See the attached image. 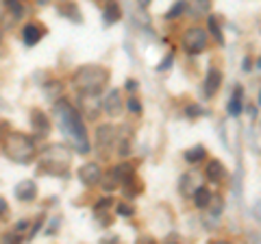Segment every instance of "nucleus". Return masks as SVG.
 Returning <instances> with one entry per match:
<instances>
[{
    "label": "nucleus",
    "instance_id": "1",
    "mask_svg": "<svg viewBox=\"0 0 261 244\" xmlns=\"http://www.w3.org/2000/svg\"><path fill=\"white\" fill-rule=\"evenodd\" d=\"M57 105V113H59V127L61 131L70 137V142L74 144V149L81 153V155H87L89 153V137H87V129L83 125V118L76 111V107L68 101L59 99L55 103Z\"/></svg>",
    "mask_w": 261,
    "mask_h": 244
},
{
    "label": "nucleus",
    "instance_id": "2",
    "mask_svg": "<svg viewBox=\"0 0 261 244\" xmlns=\"http://www.w3.org/2000/svg\"><path fill=\"white\" fill-rule=\"evenodd\" d=\"M109 70L105 66H96V63H89V66H81L74 77H72V85L81 96H87V99H96L105 92V87L109 85Z\"/></svg>",
    "mask_w": 261,
    "mask_h": 244
},
{
    "label": "nucleus",
    "instance_id": "3",
    "mask_svg": "<svg viewBox=\"0 0 261 244\" xmlns=\"http://www.w3.org/2000/svg\"><path fill=\"white\" fill-rule=\"evenodd\" d=\"M72 164V151L65 144H48L39 153V175H53V177H65Z\"/></svg>",
    "mask_w": 261,
    "mask_h": 244
},
{
    "label": "nucleus",
    "instance_id": "4",
    "mask_svg": "<svg viewBox=\"0 0 261 244\" xmlns=\"http://www.w3.org/2000/svg\"><path fill=\"white\" fill-rule=\"evenodd\" d=\"M3 151L5 155L9 157L13 164H20V166H27L31 164L37 155V149H35V140L27 133H20V131H13V133H7L5 142H3Z\"/></svg>",
    "mask_w": 261,
    "mask_h": 244
},
{
    "label": "nucleus",
    "instance_id": "5",
    "mask_svg": "<svg viewBox=\"0 0 261 244\" xmlns=\"http://www.w3.org/2000/svg\"><path fill=\"white\" fill-rule=\"evenodd\" d=\"M181 44H183V48H185V53H190V55L202 53V51L207 48V31L200 29V27L187 29L185 33H183Z\"/></svg>",
    "mask_w": 261,
    "mask_h": 244
},
{
    "label": "nucleus",
    "instance_id": "6",
    "mask_svg": "<svg viewBox=\"0 0 261 244\" xmlns=\"http://www.w3.org/2000/svg\"><path fill=\"white\" fill-rule=\"evenodd\" d=\"M79 181L87 185V188H94V185H98L102 181V170L98 164H94V161H89V164H83L79 168Z\"/></svg>",
    "mask_w": 261,
    "mask_h": 244
},
{
    "label": "nucleus",
    "instance_id": "7",
    "mask_svg": "<svg viewBox=\"0 0 261 244\" xmlns=\"http://www.w3.org/2000/svg\"><path fill=\"white\" fill-rule=\"evenodd\" d=\"M116 135H118V131L111 125H100V127L96 129V146L102 153H109L113 149V142L118 140Z\"/></svg>",
    "mask_w": 261,
    "mask_h": 244
},
{
    "label": "nucleus",
    "instance_id": "8",
    "mask_svg": "<svg viewBox=\"0 0 261 244\" xmlns=\"http://www.w3.org/2000/svg\"><path fill=\"white\" fill-rule=\"evenodd\" d=\"M31 129L35 137H46L50 133V120L42 109H31Z\"/></svg>",
    "mask_w": 261,
    "mask_h": 244
},
{
    "label": "nucleus",
    "instance_id": "9",
    "mask_svg": "<svg viewBox=\"0 0 261 244\" xmlns=\"http://www.w3.org/2000/svg\"><path fill=\"white\" fill-rule=\"evenodd\" d=\"M102 109L107 113L109 118H118L122 109H124V105H122V94L120 89H111V92L105 96V103H102Z\"/></svg>",
    "mask_w": 261,
    "mask_h": 244
},
{
    "label": "nucleus",
    "instance_id": "10",
    "mask_svg": "<svg viewBox=\"0 0 261 244\" xmlns=\"http://www.w3.org/2000/svg\"><path fill=\"white\" fill-rule=\"evenodd\" d=\"M15 199L22 201V203H31L37 199V183L33 181V179H24V181H20L18 185H15Z\"/></svg>",
    "mask_w": 261,
    "mask_h": 244
},
{
    "label": "nucleus",
    "instance_id": "11",
    "mask_svg": "<svg viewBox=\"0 0 261 244\" xmlns=\"http://www.w3.org/2000/svg\"><path fill=\"white\" fill-rule=\"evenodd\" d=\"M44 35H46V29L39 27L37 22H29L27 27L22 29V39H24V44L27 46H37L39 39H42Z\"/></svg>",
    "mask_w": 261,
    "mask_h": 244
},
{
    "label": "nucleus",
    "instance_id": "12",
    "mask_svg": "<svg viewBox=\"0 0 261 244\" xmlns=\"http://www.w3.org/2000/svg\"><path fill=\"white\" fill-rule=\"evenodd\" d=\"M220 83H222V72L218 68H209L207 70V77H205V83H202V89H205V96L211 99V96L218 94Z\"/></svg>",
    "mask_w": 261,
    "mask_h": 244
},
{
    "label": "nucleus",
    "instance_id": "13",
    "mask_svg": "<svg viewBox=\"0 0 261 244\" xmlns=\"http://www.w3.org/2000/svg\"><path fill=\"white\" fill-rule=\"evenodd\" d=\"M224 175H226V168H224L222 161H218V159H211L209 164H207V168H205V177L209 179L211 183L222 181Z\"/></svg>",
    "mask_w": 261,
    "mask_h": 244
},
{
    "label": "nucleus",
    "instance_id": "14",
    "mask_svg": "<svg viewBox=\"0 0 261 244\" xmlns=\"http://www.w3.org/2000/svg\"><path fill=\"white\" fill-rule=\"evenodd\" d=\"M242 96H244V87H242V85H235V89H233V96H231V101H228V107H226L228 116L238 118L240 113H242V109H244Z\"/></svg>",
    "mask_w": 261,
    "mask_h": 244
},
{
    "label": "nucleus",
    "instance_id": "15",
    "mask_svg": "<svg viewBox=\"0 0 261 244\" xmlns=\"http://www.w3.org/2000/svg\"><path fill=\"white\" fill-rule=\"evenodd\" d=\"M211 201H214V194H211L209 188L200 185V188H194V205L198 209H209Z\"/></svg>",
    "mask_w": 261,
    "mask_h": 244
},
{
    "label": "nucleus",
    "instance_id": "16",
    "mask_svg": "<svg viewBox=\"0 0 261 244\" xmlns=\"http://www.w3.org/2000/svg\"><path fill=\"white\" fill-rule=\"evenodd\" d=\"M102 15H105V22H107V24H116V22H120V18H122L120 5L116 3V0H109V3L105 5V9H102Z\"/></svg>",
    "mask_w": 261,
    "mask_h": 244
},
{
    "label": "nucleus",
    "instance_id": "17",
    "mask_svg": "<svg viewBox=\"0 0 261 244\" xmlns=\"http://www.w3.org/2000/svg\"><path fill=\"white\" fill-rule=\"evenodd\" d=\"M61 94H63V83H61V81H48V83L44 85V96H46V101L57 103V101L61 99Z\"/></svg>",
    "mask_w": 261,
    "mask_h": 244
},
{
    "label": "nucleus",
    "instance_id": "18",
    "mask_svg": "<svg viewBox=\"0 0 261 244\" xmlns=\"http://www.w3.org/2000/svg\"><path fill=\"white\" fill-rule=\"evenodd\" d=\"M59 13L63 15V18L72 20V22H81V20H83V18H81V9H79L74 3H68V0L59 5Z\"/></svg>",
    "mask_w": 261,
    "mask_h": 244
},
{
    "label": "nucleus",
    "instance_id": "19",
    "mask_svg": "<svg viewBox=\"0 0 261 244\" xmlns=\"http://www.w3.org/2000/svg\"><path fill=\"white\" fill-rule=\"evenodd\" d=\"M205 155H207V151H205V146H192V149H187L185 153H183V157H185V161L187 164H198V161H202L205 159Z\"/></svg>",
    "mask_w": 261,
    "mask_h": 244
},
{
    "label": "nucleus",
    "instance_id": "20",
    "mask_svg": "<svg viewBox=\"0 0 261 244\" xmlns=\"http://www.w3.org/2000/svg\"><path fill=\"white\" fill-rule=\"evenodd\" d=\"M185 9H187V0H176V3L172 5V9L166 13V20H176V18H181Z\"/></svg>",
    "mask_w": 261,
    "mask_h": 244
},
{
    "label": "nucleus",
    "instance_id": "21",
    "mask_svg": "<svg viewBox=\"0 0 261 244\" xmlns=\"http://www.w3.org/2000/svg\"><path fill=\"white\" fill-rule=\"evenodd\" d=\"M5 7L11 11L13 20H20L24 15V7H22V0H5Z\"/></svg>",
    "mask_w": 261,
    "mask_h": 244
},
{
    "label": "nucleus",
    "instance_id": "22",
    "mask_svg": "<svg viewBox=\"0 0 261 244\" xmlns=\"http://www.w3.org/2000/svg\"><path fill=\"white\" fill-rule=\"evenodd\" d=\"M209 31H211V35L216 37V42L222 46V44H224V35H222V31H220V27H218L216 15H209Z\"/></svg>",
    "mask_w": 261,
    "mask_h": 244
},
{
    "label": "nucleus",
    "instance_id": "23",
    "mask_svg": "<svg viewBox=\"0 0 261 244\" xmlns=\"http://www.w3.org/2000/svg\"><path fill=\"white\" fill-rule=\"evenodd\" d=\"M126 109L130 113H135V116H140V113H142V105H140V101H137V99H128L126 101Z\"/></svg>",
    "mask_w": 261,
    "mask_h": 244
},
{
    "label": "nucleus",
    "instance_id": "24",
    "mask_svg": "<svg viewBox=\"0 0 261 244\" xmlns=\"http://www.w3.org/2000/svg\"><path fill=\"white\" fill-rule=\"evenodd\" d=\"M109 207H113V199L111 197H105V199H100L96 203V211H105V209H109Z\"/></svg>",
    "mask_w": 261,
    "mask_h": 244
},
{
    "label": "nucleus",
    "instance_id": "25",
    "mask_svg": "<svg viewBox=\"0 0 261 244\" xmlns=\"http://www.w3.org/2000/svg\"><path fill=\"white\" fill-rule=\"evenodd\" d=\"M172 61H174V55H172V53H168L166 59H161V63L157 66V70H159V72H166V70H170V66H172Z\"/></svg>",
    "mask_w": 261,
    "mask_h": 244
},
{
    "label": "nucleus",
    "instance_id": "26",
    "mask_svg": "<svg viewBox=\"0 0 261 244\" xmlns=\"http://www.w3.org/2000/svg\"><path fill=\"white\" fill-rule=\"evenodd\" d=\"M29 227H31V223H29V221H20L18 225H15V227H13V233H18V235H20V238H22V235H24V233H27V231H29Z\"/></svg>",
    "mask_w": 261,
    "mask_h": 244
},
{
    "label": "nucleus",
    "instance_id": "27",
    "mask_svg": "<svg viewBox=\"0 0 261 244\" xmlns=\"http://www.w3.org/2000/svg\"><path fill=\"white\" fill-rule=\"evenodd\" d=\"M116 211H118L120 216H133L135 214V209L130 207V205H126V203H120V205L116 207Z\"/></svg>",
    "mask_w": 261,
    "mask_h": 244
},
{
    "label": "nucleus",
    "instance_id": "28",
    "mask_svg": "<svg viewBox=\"0 0 261 244\" xmlns=\"http://www.w3.org/2000/svg\"><path fill=\"white\" fill-rule=\"evenodd\" d=\"M196 9L198 11H209L211 9V0H196Z\"/></svg>",
    "mask_w": 261,
    "mask_h": 244
},
{
    "label": "nucleus",
    "instance_id": "29",
    "mask_svg": "<svg viewBox=\"0 0 261 244\" xmlns=\"http://www.w3.org/2000/svg\"><path fill=\"white\" fill-rule=\"evenodd\" d=\"M185 113H187V116H190V118H196V116H200V107H196V105H190V107H187L185 109Z\"/></svg>",
    "mask_w": 261,
    "mask_h": 244
},
{
    "label": "nucleus",
    "instance_id": "30",
    "mask_svg": "<svg viewBox=\"0 0 261 244\" xmlns=\"http://www.w3.org/2000/svg\"><path fill=\"white\" fill-rule=\"evenodd\" d=\"M252 216H255L257 221L261 223V201H257V203H255V207H252Z\"/></svg>",
    "mask_w": 261,
    "mask_h": 244
},
{
    "label": "nucleus",
    "instance_id": "31",
    "mask_svg": "<svg viewBox=\"0 0 261 244\" xmlns=\"http://www.w3.org/2000/svg\"><path fill=\"white\" fill-rule=\"evenodd\" d=\"M7 133H9V125H7V122H0V140H5Z\"/></svg>",
    "mask_w": 261,
    "mask_h": 244
},
{
    "label": "nucleus",
    "instance_id": "32",
    "mask_svg": "<svg viewBox=\"0 0 261 244\" xmlns=\"http://www.w3.org/2000/svg\"><path fill=\"white\" fill-rule=\"evenodd\" d=\"M124 87H126V92H135V89H137V81L135 79H128Z\"/></svg>",
    "mask_w": 261,
    "mask_h": 244
},
{
    "label": "nucleus",
    "instance_id": "33",
    "mask_svg": "<svg viewBox=\"0 0 261 244\" xmlns=\"http://www.w3.org/2000/svg\"><path fill=\"white\" fill-rule=\"evenodd\" d=\"M5 211H7V201L5 197H0V216H5Z\"/></svg>",
    "mask_w": 261,
    "mask_h": 244
},
{
    "label": "nucleus",
    "instance_id": "34",
    "mask_svg": "<svg viewBox=\"0 0 261 244\" xmlns=\"http://www.w3.org/2000/svg\"><path fill=\"white\" fill-rule=\"evenodd\" d=\"M244 70H246V72L250 70V59H246V61H244Z\"/></svg>",
    "mask_w": 261,
    "mask_h": 244
},
{
    "label": "nucleus",
    "instance_id": "35",
    "mask_svg": "<svg viewBox=\"0 0 261 244\" xmlns=\"http://www.w3.org/2000/svg\"><path fill=\"white\" fill-rule=\"evenodd\" d=\"M150 3H152V0H140V5H142V7H146V5H150Z\"/></svg>",
    "mask_w": 261,
    "mask_h": 244
},
{
    "label": "nucleus",
    "instance_id": "36",
    "mask_svg": "<svg viewBox=\"0 0 261 244\" xmlns=\"http://www.w3.org/2000/svg\"><path fill=\"white\" fill-rule=\"evenodd\" d=\"M37 3H39V5H48V3H50V0H37Z\"/></svg>",
    "mask_w": 261,
    "mask_h": 244
},
{
    "label": "nucleus",
    "instance_id": "37",
    "mask_svg": "<svg viewBox=\"0 0 261 244\" xmlns=\"http://www.w3.org/2000/svg\"><path fill=\"white\" fill-rule=\"evenodd\" d=\"M257 68L261 70V57H259V61H257Z\"/></svg>",
    "mask_w": 261,
    "mask_h": 244
},
{
    "label": "nucleus",
    "instance_id": "38",
    "mask_svg": "<svg viewBox=\"0 0 261 244\" xmlns=\"http://www.w3.org/2000/svg\"><path fill=\"white\" fill-rule=\"evenodd\" d=\"M0 44H3V33H0Z\"/></svg>",
    "mask_w": 261,
    "mask_h": 244
},
{
    "label": "nucleus",
    "instance_id": "39",
    "mask_svg": "<svg viewBox=\"0 0 261 244\" xmlns=\"http://www.w3.org/2000/svg\"><path fill=\"white\" fill-rule=\"evenodd\" d=\"M259 105H261V94H259Z\"/></svg>",
    "mask_w": 261,
    "mask_h": 244
}]
</instances>
